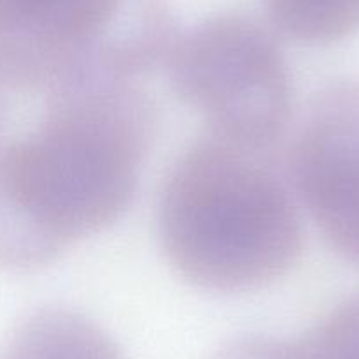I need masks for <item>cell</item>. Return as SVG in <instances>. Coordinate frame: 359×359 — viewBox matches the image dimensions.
Returning <instances> with one entry per match:
<instances>
[{
    "mask_svg": "<svg viewBox=\"0 0 359 359\" xmlns=\"http://www.w3.org/2000/svg\"><path fill=\"white\" fill-rule=\"evenodd\" d=\"M158 234L172 268L219 292L257 291L287 275L303 250L302 219L257 151L210 137L165 178Z\"/></svg>",
    "mask_w": 359,
    "mask_h": 359,
    "instance_id": "2",
    "label": "cell"
},
{
    "mask_svg": "<svg viewBox=\"0 0 359 359\" xmlns=\"http://www.w3.org/2000/svg\"><path fill=\"white\" fill-rule=\"evenodd\" d=\"M50 95L39 129L0 147V250L32 268L120 219L157 130L154 102L133 81Z\"/></svg>",
    "mask_w": 359,
    "mask_h": 359,
    "instance_id": "1",
    "label": "cell"
},
{
    "mask_svg": "<svg viewBox=\"0 0 359 359\" xmlns=\"http://www.w3.org/2000/svg\"><path fill=\"white\" fill-rule=\"evenodd\" d=\"M169 81L205 116L213 137L261 151L284 133L291 115L287 64L271 34L240 16H224L172 43Z\"/></svg>",
    "mask_w": 359,
    "mask_h": 359,
    "instance_id": "3",
    "label": "cell"
},
{
    "mask_svg": "<svg viewBox=\"0 0 359 359\" xmlns=\"http://www.w3.org/2000/svg\"><path fill=\"white\" fill-rule=\"evenodd\" d=\"M215 359H292L291 341L269 337H245L231 341Z\"/></svg>",
    "mask_w": 359,
    "mask_h": 359,
    "instance_id": "8",
    "label": "cell"
},
{
    "mask_svg": "<svg viewBox=\"0 0 359 359\" xmlns=\"http://www.w3.org/2000/svg\"><path fill=\"white\" fill-rule=\"evenodd\" d=\"M292 359H359V294L338 303L320 323L291 341Z\"/></svg>",
    "mask_w": 359,
    "mask_h": 359,
    "instance_id": "7",
    "label": "cell"
},
{
    "mask_svg": "<svg viewBox=\"0 0 359 359\" xmlns=\"http://www.w3.org/2000/svg\"><path fill=\"white\" fill-rule=\"evenodd\" d=\"M285 34L309 44L344 39L359 29V0H268Z\"/></svg>",
    "mask_w": 359,
    "mask_h": 359,
    "instance_id": "6",
    "label": "cell"
},
{
    "mask_svg": "<svg viewBox=\"0 0 359 359\" xmlns=\"http://www.w3.org/2000/svg\"><path fill=\"white\" fill-rule=\"evenodd\" d=\"M291 176L327 243L359 264V81L331 83L312 99Z\"/></svg>",
    "mask_w": 359,
    "mask_h": 359,
    "instance_id": "4",
    "label": "cell"
},
{
    "mask_svg": "<svg viewBox=\"0 0 359 359\" xmlns=\"http://www.w3.org/2000/svg\"><path fill=\"white\" fill-rule=\"evenodd\" d=\"M2 359H122V354L88 317L65 309H44L16 327Z\"/></svg>",
    "mask_w": 359,
    "mask_h": 359,
    "instance_id": "5",
    "label": "cell"
}]
</instances>
